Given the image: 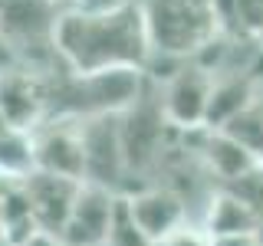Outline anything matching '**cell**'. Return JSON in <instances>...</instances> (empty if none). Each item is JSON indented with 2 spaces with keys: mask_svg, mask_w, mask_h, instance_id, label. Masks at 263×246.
I'll return each mask as SVG.
<instances>
[{
  "mask_svg": "<svg viewBox=\"0 0 263 246\" xmlns=\"http://www.w3.org/2000/svg\"><path fill=\"white\" fill-rule=\"evenodd\" d=\"M53 43L63 66L79 76L99 69H145L152 56L145 10L132 0L109 10H63Z\"/></svg>",
  "mask_w": 263,
  "mask_h": 246,
  "instance_id": "1",
  "label": "cell"
},
{
  "mask_svg": "<svg viewBox=\"0 0 263 246\" xmlns=\"http://www.w3.org/2000/svg\"><path fill=\"white\" fill-rule=\"evenodd\" d=\"M152 36V53L164 56H197L217 33L214 0H148L142 7Z\"/></svg>",
  "mask_w": 263,
  "mask_h": 246,
  "instance_id": "2",
  "label": "cell"
},
{
  "mask_svg": "<svg viewBox=\"0 0 263 246\" xmlns=\"http://www.w3.org/2000/svg\"><path fill=\"white\" fill-rule=\"evenodd\" d=\"M214 72L201 63H184L164 79L161 92V112L171 128L181 131H201L208 125L211 92H214Z\"/></svg>",
  "mask_w": 263,
  "mask_h": 246,
  "instance_id": "3",
  "label": "cell"
},
{
  "mask_svg": "<svg viewBox=\"0 0 263 246\" xmlns=\"http://www.w3.org/2000/svg\"><path fill=\"white\" fill-rule=\"evenodd\" d=\"M82 151H86V184H99L119 194L125 168V148H122V115H92L79 118Z\"/></svg>",
  "mask_w": 263,
  "mask_h": 246,
  "instance_id": "4",
  "label": "cell"
},
{
  "mask_svg": "<svg viewBox=\"0 0 263 246\" xmlns=\"http://www.w3.org/2000/svg\"><path fill=\"white\" fill-rule=\"evenodd\" d=\"M33 135V161L36 171L72 177L86 184V151H82L79 118H46Z\"/></svg>",
  "mask_w": 263,
  "mask_h": 246,
  "instance_id": "5",
  "label": "cell"
},
{
  "mask_svg": "<svg viewBox=\"0 0 263 246\" xmlns=\"http://www.w3.org/2000/svg\"><path fill=\"white\" fill-rule=\"evenodd\" d=\"M23 191L30 197L33 217L43 236L60 240L66 223H69V213L76 207V197L82 191V180L72 177H60V174H46V171H33L20 180Z\"/></svg>",
  "mask_w": 263,
  "mask_h": 246,
  "instance_id": "6",
  "label": "cell"
},
{
  "mask_svg": "<svg viewBox=\"0 0 263 246\" xmlns=\"http://www.w3.org/2000/svg\"><path fill=\"white\" fill-rule=\"evenodd\" d=\"M119 197L122 194L109 191V187L82 184L60 243L63 246H105L109 243V233H112V223H115Z\"/></svg>",
  "mask_w": 263,
  "mask_h": 246,
  "instance_id": "7",
  "label": "cell"
},
{
  "mask_svg": "<svg viewBox=\"0 0 263 246\" xmlns=\"http://www.w3.org/2000/svg\"><path fill=\"white\" fill-rule=\"evenodd\" d=\"M0 112L16 131H36L46 121V82L43 76L10 66L0 69Z\"/></svg>",
  "mask_w": 263,
  "mask_h": 246,
  "instance_id": "8",
  "label": "cell"
},
{
  "mask_svg": "<svg viewBox=\"0 0 263 246\" xmlns=\"http://www.w3.org/2000/svg\"><path fill=\"white\" fill-rule=\"evenodd\" d=\"M122 197L128 203L132 220L155 246L164 243L171 233H178L187 223V203L168 187H142V191L122 194Z\"/></svg>",
  "mask_w": 263,
  "mask_h": 246,
  "instance_id": "9",
  "label": "cell"
},
{
  "mask_svg": "<svg viewBox=\"0 0 263 246\" xmlns=\"http://www.w3.org/2000/svg\"><path fill=\"white\" fill-rule=\"evenodd\" d=\"M201 158L211 168L214 177L224 180V187L234 184V180H240L247 171H253L260 164V158L243 141H237L234 135H227V131H220V128H204Z\"/></svg>",
  "mask_w": 263,
  "mask_h": 246,
  "instance_id": "10",
  "label": "cell"
},
{
  "mask_svg": "<svg viewBox=\"0 0 263 246\" xmlns=\"http://www.w3.org/2000/svg\"><path fill=\"white\" fill-rule=\"evenodd\" d=\"M257 86H253L250 72H230V76L214 79L211 92V109H208V125L204 128H224L237 118L243 109H250V102L257 98Z\"/></svg>",
  "mask_w": 263,
  "mask_h": 246,
  "instance_id": "11",
  "label": "cell"
},
{
  "mask_svg": "<svg viewBox=\"0 0 263 246\" xmlns=\"http://www.w3.org/2000/svg\"><path fill=\"white\" fill-rule=\"evenodd\" d=\"M260 223L263 220L247 207L237 194H230L227 187L211 197L208 213H204V230H208L211 240H220V236H240V233H260Z\"/></svg>",
  "mask_w": 263,
  "mask_h": 246,
  "instance_id": "12",
  "label": "cell"
},
{
  "mask_svg": "<svg viewBox=\"0 0 263 246\" xmlns=\"http://www.w3.org/2000/svg\"><path fill=\"white\" fill-rule=\"evenodd\" d=\"M36 171L33 161V135L30 131H4L0 135V174L10 180H23L27 174Z\"/></svg>",
  "mask_w": 263,
  "mask_h": 246,
  "instance_id": "13",
  "label": "cell"
},
{
  "mask_svg": "<svg viewBox=\"0 0 263 246\" xmlns=\"http://www.w3.org/2000/svg\"><path fill=\"white\" fill-rule=\"evenodd\" d=\"M105 246H155L142 233V230H138L135 220H132L125 197H119V207H115V223H112V233H109V243H105Z\"/></svg>",
  "mask_w": 263,
  "mask_h": 246,
  "instance_id": "14",
  "label": "cell"
},
{
  "mask_svg": "<svg viewBox=\"0 0 263 246\" xmlns=\"http://www.w3.org/2000/svg\"><path fill=\"white\" fill-rule=\"evenodd\" d=\"M227 191H230V194H237V197H240V200L247 203V207H250V210L263 220V161H260L253 171H247L240 180L227 184Z\"/></svg>",
  "mask_w": 263,
  "mask_h": 246,
  "instance_id": "15",
  "label": "cell"
},
{
  "mask_svg": "<svg viewBox=\"0 0 263 246\" xmlns=\"http://www.w3.org/2000/svg\"><path fill=\"white\" fill-rule=\"evenodd\" d=\"M211 243L214 240L208 236V230H204V227H187L184 223L178 233H171L168 240L158 243V246H211Z\"/></svg>",
  "mask_w": 263,
  "mask_h": 246,
  "instance_id": "16",
  "label": "cell"
},
{
  "mask_svg": "<svg viewBox=\"0 0 263 246\" xmlns=\"http://www.w3.org/2000/svg\"><path fill=\"white\" fill-rule=\"evenodd\" d=\"M211 246H263V233H240V236H220Z\"/></svg>",
  "mask_w": 263,
  "mask_h": 246,
  "instance_id": "17",
  "label": "cell"
},
{
  "mask_svg": "<svg viewBox=\"0 0 263 246\" xmlns=\"http://www.w3.org/2000/svg\"><path fill=\"white\" fill-rule=\"evenodd\" d=\"M7 187H10V177H4V174H0V203H4V194H7Z\"/></svg>",
  "mask_w": 263,
  "mask_h": 246,
  "instance_id": "18",
  "label": "cell"
},
{
  "mask_svg": "<svg viewBox=\"0 0 263 246\" xmlns=\"http://www.w3.org/2000/svg\"><path fill=\"white\" fill-rule=\"evenodd\" d=\"M46 4H53V7H60V4H66V0H46Z\"/></svg>",
  "mask_w": 263,
  "mask_h": 246,
  "instance_id": "19",
  "label": "cell"
},
{
  "mask_svg": "<svg viewBox=\"0 0 263 246\" xmlns=\"http://www.w3.org/2000/svg\"><path fill=\"white\" fill-rule=\"evenodd\" d=\"M76 4H79V0H76Z\"/></svg>",
  "mask_w": 263,
  "mask_h": 246,
  "instance_id": "20",
  "label": "cell"
}]
</instances>
